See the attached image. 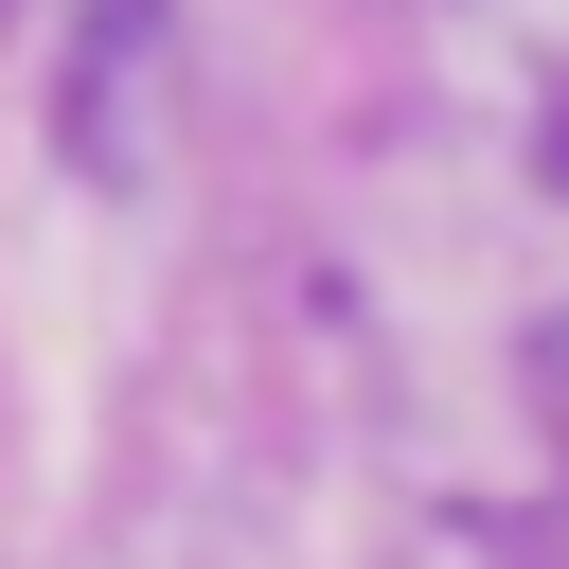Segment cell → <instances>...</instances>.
Segmentation results:
<instances>
[{
  "label": "cell",
  "mask_w": 569,
  "mask_h": 569,
  "mask_svg": "<svg viewBox=\"0 0 569 569\" xmlns=\"http://www.w3.org/2000/svg\"><path fill=\"white\" fill-rule=\"evenodd\" d=\"M53 124H71L89 178H142V160L178 142V18H160V0H89V36H71V71H53Z\"/></svg>",
  "instance_id": "obj_1"
},
{
  "label": "cell",
  "mask_w": 569,
  "mask_h": 569,
  "mask_svg": "<svg viewBox=\"0 0 569 569\" xmlns=\"http://www.w3.org/2000/svg\"><path fill=\"white\" fill-rule=\"evenodd\" d=\"M551 178H569V124H551Z\"/></svg>",
  "instance_id": "obj_2"
}]
</instances>
